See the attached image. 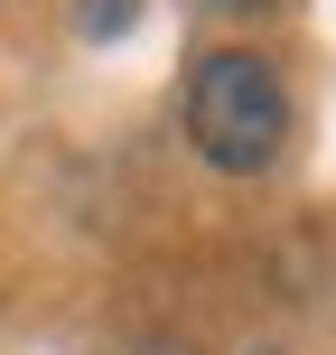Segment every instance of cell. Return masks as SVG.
I'll return each mask as SVG.
<instances>
[{"label": "cell", "instance_id": "cell-2", "mask_svg": "<svg viewBox=\"0 0 336 355\" xmlns=\"http://www.w3.org/2000/svg\"><path fill=\"white\" fill-rule=\"evenodd\" d=\"M141 0H85V37H122Z\"/></svg>", "mask_w": 336, "mask_h": 355}, {"label": "cell", "instance_id": "cell-3", "mask_svg": "<svg viewBox=\"0 0 336 355\" xmlns=\"http://www.w3.org/2000/svg\"><path fill=\"white\" fill-rule=\"evenodd\" d=\"M196 10H252V0H196Z\"/></svg>", "mask_w": 336, "mask_h": 355}, {"label": "cell", "instance_id": "cell-1", "mask_svg": "<svg viewBox=\"0 0 336 355\" xmlns=\"http://www.w3.org/2000/svg\"><path fill=\"white\" fill-rule=\"evenodd\" d=\"M187 141L206 150L215 168H233V178L271 168L281 141H290V94H281V75H271L252 47L206 56V66L187 75Z\"/></svg>", "mask_w": 336, "mask_h": 355}]
</instances>
